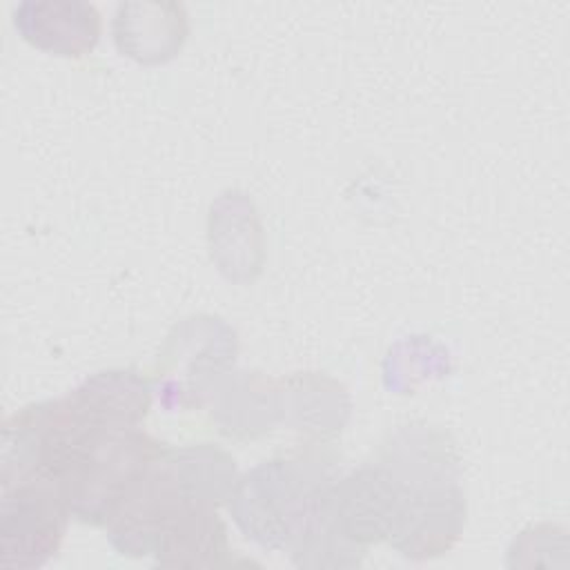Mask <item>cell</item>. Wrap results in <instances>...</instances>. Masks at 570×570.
Masks as SVG:
<instances>
[{"label": "cell", "instance_id": "8fae6325", "mask_svg": "<svg viewBox=\"0 0 570 570\" xmlns=\"http://www.w3.org/2000/svg\"><path fill=\"white\" fill-rule=\"evenodd\" d=\"M102 428H138L151 405V385L134 370H107L71 392Z\"/></svg>", "mask_w": 570, "mask_h": 570}, {"label": "cell", "instance_id": "30bf717a", "mask_svg": "<svg viewBox=\"0 0 570 570\" xmlns=\"http://www.w3.org/2000/svg\"><path fill=\"white\" fill-rule=\"evenodd\" d=\"M163 568H214L229 563V541L216 508H189L158 532L154 550Z\"/></svg>", "mask_w": 570, "mask_h": 570}, {"label": "cell", "instance_id": "8992f818", "mask_svg": "<svg viewBox=\"0 0 570 570\" xmlns=\"http://www.w3.org/2000/svg\"><path fill=\"white\" fill-rule=\"evenodd\" d=\"M234 332L218 318L198 316L176 325L167 336V345L158 354L156 372L178 365L189 372L169 407H200L225 379V370L234 363Z\"/></svg>", "mask_w": 570, "mask_h": 570}, {"label": "cell", "instance_id": "5b68a950", "mask_svg": "<svg viewBox=\"0 0 570 570\" xmlns=\"http://www.w3.org/2000/svg\"><path fill=\"white\" fill-rule=\"evenodd\" d=\"M69 517L58 485L38 481L2 485L0 563L18 570L45 566L60 550Z\"/></svg>", "mask_w": 570, "mask_h": 570}, {"label": "cell", "instance_id": "ba28073f", "mask_svg": "<svg viewBox=\"0 0 570 570\" xmlns=\"http://www.w3.org/2000/svg\"><path fill=\"white\" fill-rule=\"evenodd\" d=\"M13 27L31 47L62 58H82L100 38L96 7L80 0H24L13 9Z\"/></svg>", "mask_w": 570, "mask_h": 570}, {"label": "cell", "instance_id": "52a82bcc", "mask_svg": "<svg viewBox=\"0 0 570 570\" xmlns=\"http://www.w3.org/2000/svg\"><path fill=\"white\" fill-rule=\"evenodd\" d=\"M465 521V499L456 483L401 490L387 541L405 559H430L448 552Z\"/></svg>", "mask_w": 570, "mask_h": 570}, {"label": "cell", "instance_id": "277c9868", "mask_svg": "<svg viewBox=\"0 0 570 570\" xmlns=\"http://www.w3.org/2000/svg\"><path fill=\"white\" fill-rule=\"evenodd\" d=\"M165 450V443L140 428H100L62 481L71 517L87 525H107Z\"/></svg>", "mask_w": 570, "mask_h": 570}, {"label": "cell", "instance_id": "7a4b0ae2", "mask_svg": "<svg viewBox=\"0 0 570 570\" xmlns=\"http://www.w3.org/2000/svg\"><path fill=\"white\" fill-rule=\"evenodd\" d=\"M332 479V459L309 448L289 459L265 461L236 479L227 505L247 539L283 550L289 548L316 494Z\"/></svg>", "mask_w": 570, "mask_h": 570}, {"label": "cell", "instance_id": "3957f363", "mask_svg": "<svg viewBox=\"0 0 570 570\" xmlns=\"http://www.w3.org/2000/svg\"><path fill=\"white\" fill-rule=\"evenodd\" d=\"M100 428L71 392L24 405L2 425L0 485L38 481L62 490L80 450Z\"/></svg>", "mask_w": 570, "mask_h": 570}, {"label": "cell", "instance_id": "6da1fadb", "mask_svg": "<svg viewBox=\"0 0 570 570\" xmlns=\"http://www.w3.org/2000/svg\"><path fill=\"white\" fill-rule=\"evenodd\" d=\"M236 485V461L212 443L167 448L109 519L107 539L127 557H147L158 532L189 508H218Z\"/></svg>", "mask_w": 570, "mask_h": 570}, {"label": "cell", "instance_id": "9c48e42d", "mask_svg": "<svg viewBox=\"0 0 570 570\" xmlns=\"http://www.w3.org/2000/svg\"><path fill=\"white\" fill-rule=\"evenodd\" d=\"M187 33V11L178 2H122L116 9L114 42L122 56L142 65L171 60Z\"/></svg>", "mask_w": 570, "mask_h": 570}]
</instances>
